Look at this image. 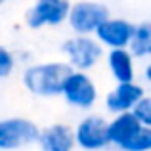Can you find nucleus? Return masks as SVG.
Masks as SVG:
<instances>
[{"label":"nucleus","instance_id":"nucleus-11","mask_svg":"<svg viewBox=\"0 0 151 151\" xmlns=\"http://www.w3.org/2000/svg\"><path fill=\"white\" fill-rule=\"evenodd\" d=\"M142 130V124L134 113H122L115 115L107 121V138H109V147L122 151L132 142V138Z\"/></svg>","mask_w":151,"mask_h":151},{"label":"nucleus","instance_id":"nucleus-6","mask_svg":"<svg viewBox=\"0 0 151 151\" xmlns=\"http://www.w3.org/2000/svg\"><path fill=\"white\" fill-rule=\"evenodd\" d=\"M107 121L103 115L86 113L73 126L75 144L81 151H107L109 138H107Z\"/></svg>","mask_w":151,"mask_h":151},{"label":"nucleus","instance_id":"nucleus-13","mask_svg":"<svg viewBox=\"0 0 151 151\" xmlns=\"http://www.w3.org/2000/svg\"><path fill=\"white\" fill-rule=\"evenodd\" d=\"M128 50L134 58L144 63L151 59V19H144L134 25V37Z\"/></svg>","mask_w":151,"mask_h":151},{"label":"nucleus","instance_id":"nucleus-10","mask_svg":"<svg viewBox=\"0 0 151 151\" xmlns=\"http://www.w3.org/2000/svg\"><path fill=\"white\" fill-rule=\"evenodd\" d=\"M37 145L40 151H75V132L73 126L65 124V122H54L44 128H40Z\"/></svg>","mask_w":151,"mask_h":151},{"label":"nucleus","instance_id":"nucleus-2","mask_svg":"<svg viewBox=\"0 0 151 151\" xmlns=\"http://www.w3.org/2000/svg\"><path fill=\"white\" fill-rule=\"evenodd\" d=\"M61 52L65 55V63L73 71L90 73L94 67L100 65V61L105 58V50L94 37H69L63 40Z\"/></svg>","mask_w":151,"mask_h":151},{"label":"nucleus","instance_id":"nucleus-12","mask_svg":"<svg viewBox=\"0 0 151 151\" xmlns=\"http://www.w3.org/2000/svg\"><path fill=\"white\" fill-rule=\"evenodd\" d=\"M105 65L115 84L136 82L138 77V59L130 54V50H111L105 52Z\"/></svg>","mask_w":151,"mask_h":151},{"label":"nucleus","instance_id":"nucleus-14","mask_svg":"<svg viewBox=\"0 0 151 151\" xmlns=\"http://www.w3.org/2000/svg\"><path fill=\"white\" fill-rule=\"evenodd\" d=\"M122 151H151V128L142 126V130L132 138V142Z\"/></svg>","mask_w":151,"mask_h":151},{"label":"nucleus","instance_id":"nucleus-3","mask_svg":"<svg viewBox=\"0 0 151 151\" xmlns=\"http://www.w3.org/2000/svg\"><path fill=\"white\" fill-rule=\"evenodd\" d=\"M111 17V10L103 2L81 0L73 2L67 17V25L77 37H94L96 31Z\"/></svg>","mask_w":151,"mask_h":151},{"label":"nucleus","instance_id":"nucleus-17","mask_svg":"<svg viewBox=\"0 0 151 151\" xmlns=\"http://www.w3.org/2000/svg\"><path fill=\"white\" fill-rule=\"evenodd\" d=\"M142 81H144V84H147L151 88V59L145 61L144 67H142Z\"/></svg>","mask_w":151,"mask_h":151},{"label":"nucleus","instance_id":"nucleus-15","mask_svg":"<svg viewBox=\"0 0 151 151\" xmlns=\"http://www.w3.org/2000/svg\"><path fill=\"white\" fill-rule=\"evenodd\" d=\"M15 69V55L12 50H8L6 46L0 44V81L8 78Z\"/></svg>","mask_w":151,"mask_h":151},{"label":"nucleus","instance_id":"nucleus-8","mask_svg":"<svg viewBox=\"0 0 151 151\" xmlns=\"http://www.w3.org/2000/svg\"><path fill=\"white\" fill-rule=\"evenodd\" d=\"M134 25L136 23L128 21L126 17L111 15L100 29L96 31L94 38L103 46L105 52L128 50L130 42H132V37H134Z\"/></svg>","mask_w":151,"mask_h":151},{"label":"nucleus","instance_id":"nucleus-9","mask_svg":"<svg viewBox=\"0 0 151 151\" xmlns=\"http://www.w3.org/2000/svg\"><path fill=\"white\" fill-rule=\"evenodd\" d=\"M147 96L145 86L142 82H128V84H115L109 92L105 94V109L111 113V117L122 113H132L134 107Z\"/></svg>","mask_w":151,"mask_h":151},{"label":"nucleus","instance_id":"nucleus-5","mask_svg":"<svg viewBox=\"0 0 151 151\" xmlns=\"http://www.w3.org/2000/svg\"><path fill=\"white\" fill-rule=\"evenodd\" d=\"M40 128L27 117L0 119V151L23 149L38 142Z\"/></svg>","mask_w":151,"mask_h":151},{"label":"nucleus","instance_id":"nucleus-7","mask_svg":"<svg viewBox=\"0 0 151 151\" xmlns=\"http://www.w3.org/2000/svg\"><path fill=\"white\" fill-rule=\"evenodd\" d=\"M71 2L67 0H37L25 12V25L37 31L42 27H58L67 23Z\"/></svg>","mask_w":151,"mask_h":151},{"label":"nucleus","instance_id":"nucleus-4","mask_svg":"<svg viewBox=\"0 0 151 151\" xmlns=\"http://www.w3.org/2000/svg\"><path fill=\"white\" fill-rule=\"evenodd\" d=\"M61 98L71 109L88 113L100 100V90L90 73L73 71L63 84Z\"/></svg>","mask_w":151,"mask_h":151},{"label":"nucleus","instance_id":"nucleus-1","mask_svg":"<svg viewBox=\"0 0 151 151\" xmlns=\"http://www.w3.org/2000/svg\"><path fill=\"white\" fill-rule=\"evenodd\" d=\"M73 73L65 61H40L31 63L23 69L21 82L29 94L37 98H58L61 96L67 77Z\"/></svg>","mask_w":151,"mask_h":151},{"label":"nucleus","instance_id":"nucleus-16","mask_svg":"<svg viewBox=\"0 0 151 151\" xmlns=\"http://www.w3.org/2000/svg\"><path fill=\"white\" fill-rule=\"evenodd\" d=\"M134 117L140 121L142 126L145 128H151V96H145L144 100L134 107Z\"/></svg>","mask_w":151,"mask_h":151},{"label":"nucleus","instance_id":"nucleus-18","mask_svg":"<svg viewBox=\"0 0 151 151\" xmlns=\"http://www.w3.org/2000/svg\"><path fill=\"white\" fill-rule=\"evenodd\" d=\"M107 151H119V149H115V147H109V149H107Z\"/></svg>","mask_w":151,"mask_h":151}]
</instances>
